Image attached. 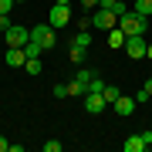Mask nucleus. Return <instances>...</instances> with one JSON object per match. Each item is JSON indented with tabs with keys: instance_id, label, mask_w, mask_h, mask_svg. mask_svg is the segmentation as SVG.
<instances>
[{
	"instance_id": "f257e3e1",
	"label": "nucleus",
	"mask_w": 152,
	"mask_h": 152,
	"mask_svg": "<svg viewBox=\"0 0 152 152\" xmlns=\"http://www.w3.org/2000/svg\"><path fill=\"white\" fill-rule=\"evenodd\" d=\"M118 27L125 31V37H129V34H149V17H142L135 10H125L118 17Z\"/></svg>"
},
{
	"instance_id": "f03ea898",
	"label": "nucleus",
	"mask_w": 152,
	"mask_h": 152,
	"mask_svg": "<svg viewBox=\"0 0 152 152\" xmlns=\"http://www.w3.org/2000/svg\"><path fill=\"white\" fill-rule=\"evenodd\" d=\"M91 27H98V31L108 34L112 27H118V14H115V10H105V7H98V10L91 14Z\"/></svg>"
},
{
	"instance_id": "7ed1b4c3",
	"label": "nucleus",
	"mask_w": 152,
	"mask_h": 152,
	"mask_svg": "<svg viewBox=\"0 0 152 152\" xmlns=\"http://www.w3.org/2000/svg\"><path fill=\"white\" fill-rule=\"evenodd\" d=\"M4 41H7V48H24V44L31 41V27H20V24H10V27L4 31Z\"/></svg>"
},
{
	"instance_id": "20e7f679",
	"label": "nucleus",
	"mask_w": 152,
	"mask_h": 152,
	"mask_svg": "<svg viewBox=\"0 0 152 152\" xmlns=\"http://www.w3.org/2000/svg\"><path fill=\"white\" fill-rule=\"evenodd\" d=\"M54 34H58V27H51V24H37V27H31V41H37L44 51L48 48H54Z\"/></svg>"
},
{
	"instance_id": "39448f33",
	"label": "nucleus",
	"mask_w": 152,
	"mask_h": 152,
	"mask_svg": "<svg viewBox=\"0 0 152 152\" xmlns=\"http://www.w3.org/2000/svg\"><path fill=\"white\" fill-rule=\"evenodd\" d=\"M145 48H149V37L145 34H129V37H125V54L129 58H145Z\"/></svg>"
},
{
	"instance_id": "423d86ee",
	"label": "nucleus",
	"mask_w": 152,
	"mask_h": 152,
	"mask_svg": "<svg viewBox=\"0 0 152 152\" xmlns=\"http://www.w3.org/2000/svg\"><path fill=\"white\" fill-rule=\"evenodd\" d=\"M48 24H51V27H68V24H71V7L68 4H54V7H51V14H48Z\"/></svg>"
},
{
	"instance_id": "0eeeda50",
	"label": "nucleus",
	"mask_w": 152,
	"mask_h": 152,
	"mask_svg": "<svg viewBox=\"0 0 152 152\" xmlns=\"http://www.w3.org/2000/svg\"><path fill=\"white\" fill-rule=\"evenodd\" d=\"M105 108H108V102L102 98V91H88L85 95V112L88 115H102Z\"/></svg>"
},
{
	"instance_id": "6e6552de",
	"label": "nucleus",
	"mask_w": 152,
	"mask_h": 152,
	"mask_svg": "<svg viewBox=\"0 0 152 152\" xmlns=\"http://www.w3.org/2000/svg\"><path fill=\"white\" fill-rule=\"evenodd\" d=\"M135 105H139V102H135L132 95H118V102H115L112 108L118 112V115H132V112H135Z\"/></svg>"
},
{
	"instance_id": "1a4fd4ad",
	"label": "nucleus",
	"mask_w": 152,
	"mask_h": 152,
	"mask_svg": "<svg viewBox=\"0 0 152 152\" xmlns=\"http://www.w3.org/2000/svg\"><path fill=\"white\" fill-rule=\"evenodd\" d=\"M7 64H10V68H24V64H27L24 48H7Z\"/></svg>"
},
{
	"instance_id": "9d476101",
	"label": "nucleus",
	"mask_w": 152,
	"mask_h": 152,
	"mask_svg": "<svg viewBox=\"0 0 152 152\" xmlns=\"http://www.w3.org/2000/svg\"><path fill=\"white\" fill-rule=\"evenodd\" d=\"M145 139H142V132H135V135H129L125 139V152H145Z\"/></svg>"
},
{
	"instance_id": "9b49d317",
	"label": "nucleus",
	"mask_w": 152,
	"mask_h": 152,
	"mask_svg": "<svg viewBox=\"0 0 152 152\" xmlns=\"http://www.w3.org/2000/svg\"><path fill=\"white\" fill-rule=\"evenodd\" d=\"M108 48H112V51H122V48H125V31H122V27H112V31H108Z\"/></svg>"
},
{
	"instance_id": "f8f14e48",
	"label": "nucleus",
	"mask_w": 152,
	"mask_h": 152,
	"mask_svg": "<svg viewBox=\"0 0 152 152\" xmlns=\"http://www.w3.org/2000/svg\"><path fill=\"white\" fill-rule=\"evenodd\" d=\"M71 44H75V48H85V51H88V48H91V34H88V31H78L75 37H71Z\"/></svg>"
},
{
	"instance_id": "ddd939ff",
	"label": "nucleus",
	"mask_w": 152,
	"mask_h": 152,
	"mask_svg": "<svg viewBox=\"0 0 152 152\" xmlns=\"http://www.w3.org/2000/svg\"><path fill=\"white\" fill-rule=\"evenodd\" d=\"M132 10L142 14V17H152V0H135V4H132Z\"/></svg>"
},
{
	"instance_id": "4468645a",
	"label": "nucleus",
	"mask_w": 152,
	"mask_h": 152,
	"mask_svg": "<svg viewBox=\"0 0 152 152\" xmlns=\"http://www.w3.org/2000/svg\"><path fill=\"white\" fill-rule=\"evenodd\" d=\"M68 58H71V64H85V48H75V44H71Z\"/></svg>"
},
{
	"instance_id": "2eb2a0df",
	"label": "nucleus",
	"mask_w": 152,
	"mask_h": 152,
	"mask_svg": "<svg viewBox=\"0 0 152 152\" xmlns=\"http://www.w3.org/2000/svg\"><path fill=\"white\" fill-rule=\"evenodd\" d=\"M118 95H122V91H118V88H112V85H105V88H102V98H105L108 105H115V102H118Z\"/></svg>"
},
{
	"instance_id": "dca6fc26",
	"label": "nucleus",
	"mask_w": 152,
	"mask_h": 152,
	"mask_svg": "<svg viewBox=\"0 0 152 152\" xmlns=\"http://www.w3.org/2000/svg\"><path fill=\"white\" fill-rule=\"evenodd\" d=\"M91 78H95L91 71H88V68H81V71L75 75V81H78V85H85V91H88V81H91Z\"/></svg>"
},
{
	"instance_id": "f3484780",
	"label": "nucleus",
	"mask_w": 152,
	"mask_h": 152,
	"mask_svg": "<svg viewBox=\"0 0 152 152\" xmlns=\"http://www.w3.org/2000/svg\"><path fill=\"white\" fill-rule=\"evenodd\" d=\"M24 68H27V75H41V58H31Z\"/></svg>"
},
{
	"instance_id": "a211bd4d",
	"label": "nucleus",
	"mask_w": 152,
	"mask_h": 152,
	"mask_svg": "<svg viewBox=\"0 0 152 152\" xmlns=\"http://www.w3.org/2000/svg\"><path fill=\"white\" fill-rule=\"evenodd\" d=\"M61 149H64V142H58V139L44 142V152H61Z\"/></svg>"
},
{
	"instance_id": "6ab92c4d",
	"label": "nucleus",
	"mask_w": 152,
	"mask_h": 152,
	"mask_svg": "<svg viewBox=\"0 0 152 152\" xmlns=\"http://www.w3.org/2000/svg\"><path fill=\"white\" fill-rule=\"evenodd\" d=\"M71 95V85H54V98H68Z\"/></svg>"
},
{
	"instance_id": "aec40b11",
	"label": "nucleus",
	"mask_w": 152,
	"mask_h": 152,
	"mask_svg": "<svg viewBox=\"0 0 152 152\" xmlns=\"http://www.w3.org/2000/svg\"><path fill=\"white\" fill-rule=\"evenodd\" d=\"M102 88H105V81H102V78H98V75L91 78V81H88V91H102Z\"/></svg>"
},
{
	"instance_id": "412c9836",
	"label": "nucleus",
	"mask_w": 152,
	"mask_h": 152,
	"mask_svg": "<svg viewBox=\"0 0 152 152\" xmlns=\"http://www.w3.org/2000/svg\"><path fill=\"white\" fill-rule=\"evenodd\" d=\"M10 24H14V20H10V14H0V31H7Z\"/></svg>"
},
{
	"instance_id": "4be33fe9",
	"label": "nucleus",
	"mask_w": 152,
	"mask_h": 152,
	"mask_svg": "<svg viewBox=\"0 0 152 152\" xmlns=\"http://www.w3.org/2000/svg\"><path fill=\"white\" fill-rule=\"evenodd\" d=\"M10 7H17L14 0H0V14H10Z\"/></svg>"
},
{
	"instance_id": "5701e85b",
	"label": "nucleus",
	"mask_w": 152,
	"mask_h": 152,
	"mask_svg": "<svg viewBox=\"0 0 152 152\" xmlns=\"http://www.w3.org/2000/svg\"><path fill=\"white\" fill-rule=\"evenodd\" d=\"M7 149H10V142H7L4 135H0V152H7Z\"/></svg>"
},
{
	"instance_id": "b1692460",
	"label": "nucleus",
	"mask_w": 152,
	"mask_h": 152,
	"mask_svg": "<svg viewBox=\"0 0 152 152\" xmlns=\"http://www.w3.org/2000/svg\"><path fill=\"white\" fill-rule=\"evenodd\" d=\"M81 7H98V0H81Z\"/></svg>"
},
{
	"instance_id": "393cba45",
	"label": "nucleus",
	"mask_w": 152,
	"mask_h": 152,
	"mask_svg": "<svg viewBox=\"0 0 152 152\" xmlns=\"http://www.w3.org/2000/svg\"><path fill=\"white\" fill-rule=\"evenodd\" d=\"M142 88H145V91H149V95H152V78H149V81H145V85H142Z\"/></svg>"
},
{
	"instance_id": "a878e982",
	"label": "nucleus",
	"mask_w": 152,
	"mask_h": 152,
	"mask_svg": "<svg viewBox=\"0 0 152 152\" xmlns=\"http://www.w3.org/2000/svg\"><path fill=\"white\" fill-rule=\"evenodd\" d=\"M145 58H152V41H149V48H145Z\"/></svg>"
},
{
	"instance_id": "bb28decb",
	"label": "nucleus",
	"mask_w": 152,
	"mask_h": 152,
	"mask_svg": "<svg viewBox=\"0 0 152 152\" xmlns=\"http://www.w3.org/2000/svg\"><path fill=\"white\" fill-rule=\"evenodd\" d=\"M54 4H71V0H54Z\"/></svg>"
},
{
	"instance_id": "cd10ccee",
	"label": "nucleus",
	"mask_w": 152,
	"mask_h": 152,
	"mask_svg": "<svg viewBox=\"0 0 152 152\" xmlns=\"http://www.w3.org/2000/svg\"><path fill=\"white\" fill-rule=\"evenodd\" d=\"M14 4H27V0H14Z\"/></svg>"
},
{
	"instance_id": "c85d7f7f",
	"label": "nucleus",
	"mask_w": 152,
	"mask_h": 152,
	"mask_svg": "<svg viewBox=\"0 0 152 152\" xmlns=\"http://www.w3.org/2000/svg\"><path fill=\"white\" fill-rule=\"evenodd\" d=\"M145 37H149V41H152V31H149V34H145Z\"/></svg>"
},
{
	"instance_id": "c756f323",
	"label": "nucleus",
	"mask_w": 152,
	"mask_h": 152,
	"mask_svg": "<svg viewBox=\"0 0 152 152\" xmlns=\"http://www.w3.org/2000/svg\"><path fill=\"white\" fill-rule=\"evenodd\" d=\"M0 37H4V31H0Z\"/></svg>"
},
{
	"instance_id": "7c9ffc66",
	"label": "nucleus",
	"mask_w": 152,
	"mask_h": 152,
	"mask_svg": "<svg viewBox=\"0 0 152 152\" xmlns=\"http://www.w3.org/2000/svg\"><path fill=\"white\" fill-rule=\"evenodd\" d=\"M149 149H152V145H149Z\"/></svg>"
}]
</instances>
